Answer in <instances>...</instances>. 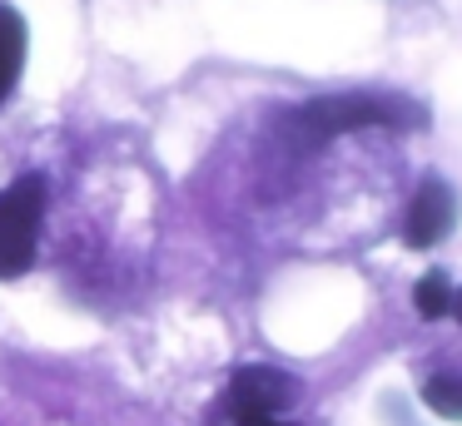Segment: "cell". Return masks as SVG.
Instances as JSON below:
<instances>
[{
    "mask_svg": "<svg viewBox=\"0 0 462 426\" xmlns=\"http://www.w3.org/2000/svg\"><path fill=\"white\" fill-rule=\"evenodd\" d=\"M299 134L309 144H323V139H338L353 134V129H402V124H418V109L402 104V99L388 95H328V99H313L293 114Z\"/></svg>",
    "mask_w": 462,
    "mask_h": 426,
    "instance_id": "1",
    "label": "cell"
},
{
    "mask_svg": "<svg viewBox=\"0 0 462 426\" xmlns=\"http://www.w3.org/2000/svg\"><path fill=\"white\" fill-rule=\"evenodd\" d=\"M45 218V178L25 174L0 188V277H21L35 263V238Z\"/></svg>",
    "mask_w": 462,
    "mask_h": 426,
    "instance_id": "2",
    "label": "cell"
},
{
    "mask_svg": "<svg viewBox=\"0 0 462 426\" xmlns=\"http://www.w3.org/2000/svg\"><path fill=\"white\" fill-rule=\"evenodd\" d=\"M303 392L299 376L279 372V367H239L229 382V406L234 416L249 412V416H279L283 406H293Z\"/></svg>",
    "mask_w": 462,
    "mask_h": 426,
    "instance_id": "3",
    "label": "cell"
},
{
    "mask_svg": "<svg viewBox=\"0 0 462 426\" xmlns=\"http://www.w3.org/2000/svg\"><path fill=\"white\" fill-rule=\"evenodd\" d=\"M452 223H457V198H452V188L442 178H422L412 204H408V218H402V243L432 248Z\"/></svg>",
    "mask_w": 462,
    "mask_h": 426,
    "instance_id": "4",
    "label": "cell"
},
{
    "mask_svg": "<svg viewBox=\"0 0 462 426\" xmlns=\"http://www.w3.org/2000/svg\"><path fill=\"white\" fill-rule=\"evenodd\" d=\"M21 65H25V20L21 10L0 5V104L21 79Z\"/></svg>",
    "mask_w": 462,
    "mask_h": 426,
    "instance_id": "5",
    "label": "cell"
},
{
    "mask_svg": "<svg viewBox=\"0 0 462 426\" xmlns=\"http://www.w3.org/2000/svg\"><path fill=\"white\" fill-rule=\"evenodd\" d=\"M412 303H418V313L428 317V322H438V317H448L452 313V283H448V273H422L418 277V287H412Z\"/></svg>",
    "mask_w": 462,
    "mask_h": 426,
    "instance_id": "6",
    "label": "cell"
},
{
    "mask_svg": "<svg viewBox=\"0 0 462 426\" xmlns=\"http://www.w3.org/2000/svg\"><path fill=\"white\" fill-rule=\"evenodd\" d=\"M422 402H428V412L448 416V421H462V376H432L422 386Z\"/></svg>",
    "mask_w": 462,
    "mask_h": 426,
    "instance_id": "7",
    "label": "cell"
},
{
    "mask_svg": "<svg viewBox=\"0 0 462 426\" xmlns=\"http://www.w3.org/2000/svg\"><path fill=\"white\" fill-rule=\"evenodd\" d=\"M452 313H457V322H462V293H452Z\"/></svg>",
    "mask_w": 462,
    "mask_h": 426,
    "instance_id": "8",
    "label": "cell"
}]
</instances>
